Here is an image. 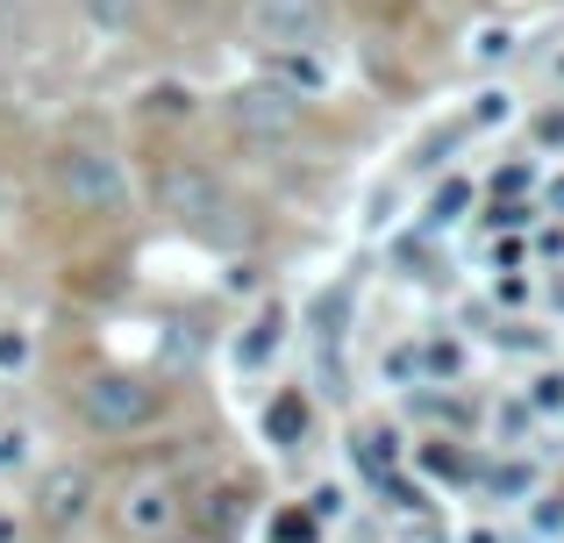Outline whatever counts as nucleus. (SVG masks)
<instances>
[{
  "label": "nucleus",
  "instance_id": "20",
  "mask_svg": "<svg viewBox=\"0 0 564 543\" xmlns=\"http://www.w3.org/2000/svg\"><path fill=\"white\" fill-rule=\"evenodd\" d=\"M536 530H564V501L557 508H536Z\"/></svg>",
  "mask_w": 564,
  "mask_h": 543
},
{
  "label": "nucleus",
  "instance_id": "14",
  "mask_svg": "<svg viewBox=\"0 0 564 543\" xmlns=\"http://www.w3.org/2000/svg\"><path fill=\"white\" fill-rule=\"evenodd\" d=\"M529 487H536V473H529L522 458H514V465H500V473H494V493H529Z\"/></svg>",
  "mask_w": 564,
  "mask_h": 543
},
{
  "label": "nucleus",
  "instance_id": "17",
  "mask_svg": "<svg viewBox=\"0 0 564 543\" xmlns=\"http://www.w3.org/2000/svg\"><path fill=\"white\" fill-rule=\"evenodd\" d=\"M422 465H429V473H465V458H457V450H422Z\"/></svg>",
  "mask_w": 564,
  "mask_h": 543
},
{
  "label": "nucleus",
  "instance_id": "11",
  "mask_svg": "<svg viewBox=\"0 0 564 543\" xmlns=\"http://www.w3.org/2000/svg\"><path fill=\"white\" fill-rule=\"evenodd\" d=\"M79 8H86V14H94V22H100V29H122V22H129V14H137V8H143V0H79Z\"/></svg>",
  "mask_w": 564,
  "mask_h": 543
},
{
  "label": "nucleus",
  "instance_id": "5",
  "mask_svg": "<svg viewBox=\"0 0 564 543\" xmlns=\"http://www.w3.org/2000/svg\"><path fill=\"white\" fill-rule=\"evenodd\" d=\"M250 29L272 51H315L329 29V0H250Z\"/></svg>",
  "mask_w": 564,
  "mask_h": 543
},
{
  "label": "nucleus",
  "instance_id": "2",
  "mask_svg": "<svg viewBox=\"0 0 564 543\" xmlns=\"http://www.w3.org/2000/svg\"><path fill=\"white\" fill-rule=\"evenodd\" d=\"M57 186H65V200L79 215H94V222H122L129 215V172L108 143H72V151L57 158Z\"/></svg>",
  "mask_w": 564,
  "mask_h": 543
},
{
  "label": "nucleus",
  "instance_id": "10",
  "mask_svg": "<svg viewBox=\"0 0 564 543\" xmlns=\"http://www.w3.org/2000/svg\"><path fill=\"white\" fill-rule=\"evenodd\" d=\"M264 543H322V530H315V515H307V508H279L272 530H264Z\"/></svg>",
  "mask_w": 564,
  "mask_h": 543
},
{
  "label": "nucleus",
  "instance_id": "18",
  "mask_svg": "<svg viewBox=\"0 0 564 543\" xmlns=\"http://www.w3.org/2000/svg\"><path fill=\"white\" fill-rule=\"evenodd\" d=\"M536 408H564V379H536Z\"/></svg>",
  "mask_w": 564,
  "mask_h": 543
},
{
  "label": "nucleus",
  "instance_id": "6",
  "mask_svg": "<svg viewBox=\"0 0 564 543\" xmlns=\"http://www.w3.org/2000/svg\"><path fill=\"white\" fill-rule=\"evenodd\" d=\"M86 508H94V473L86 465H51L43 473V522L51 530H79Z\"/></svg>",
  "mask_w": 564,
  "mask_h": 543
},
{
  "label": "nucleus",
  "instance_id": "12",
  "mask_svg": "<svg viewBox=\"0 0 564 543\" xmlns=\"http://www.w3.org/2000/svg\"><path fill=\"white\" fill-rule=\"evenodd\" d=\"M465 200H471V186H465V180H451L436 200H429V215H436V222H457V208H465Z\"/></svg>",
  "mask_w": 564,
  "mask_h": 543
},
{
  "label": "nucleus",
  "instance_id": "4",
  "mask_svg": "<svg viewBox=\"0 0 564 543\" xmlns=\"http://www.w3.org/2000/svg\"><path fill=\"white\" fill-rule=\"evenodd\" d=\"M221 108H229L236 137H250V143H279V137L301 129V94H293L286 79H250V86H236Z\"/></svg>",
  "mask_w": 564,
  "mask_h": 543
},
{
  "label": "nucleus",
  "instance_id": "3",
  "mask_svg": "<svg viewBox=\"0 0 564 543\" xmlns=\"http://www.w3.org/2000/svg\"><path fill=\"white\" fill-rule=\"evenodd\" d=\"M79 415L94 422V430H108V436H129V430H143V422L158 415V387L137 379V372H94L79 387Z\"/></svg>",
  "mask_w": 564,
  "mask_h": 543
},
{
  "label": "nucleus",
  "instance_id": "7",
  "mask_svg": "<svg viewBox=\"0 0 564 543\" xmlns=\"http://www.w3.org/2000/svg\"><path fill=\"white\" fill-rule=\"evenodd\" d=\"M122 522L137 536H172V530H180V493H172L165 479H143V487H129Z\"/></svg>",
  "mask_w": 564,
  "mask_h": 543
},
{
  "label": "nucleus",
  "instance_id": "13",
  "mask_svg": "<svg viewBox=\"0 0 564 543\" xmlns=\"http://www.w3.org/2000/svg\"><path fill=\"white\" fill-rule=\"evenodd\" d=\"M365 465L386 479V465H393V430H365Z\"/></svg>",
  "mask_w": 564,
  "mask_h": 543
},
{
  "label": "nucleus",
  "instance_id": "19",
  "mask_svg": "<svg viewBox=\"0 0 564 543\" xmlns=\"http://www.w3.org/2000/svg\"><path fill=\"white\" fill-rule=\"evenodd\" d=\"M22 350H29L22 336H0V365H22Z\"/></svg>",
  "mask_w": 564,
  "mask_h": 543
},
{
  "label": "nucleus",
  "instance_id": "21",
  "mask_svg": "<svg viewBox=\"0 0 564 543\" xmlns=\"http://www.w3.org/2000/svg\"><path fill=\"white\" fill-rule=\"evenodd\" d=\"M180 543H207V536H180Z\"/></svg>",
  "mask_w": 564,
  "mask_h": 543
},
{
  "label": "nucleus",
  "instance_id": "1",
  "mask_svg": "<svg viewBox=\"0 0 564 543\" xmlns=\"http://www.w3.org/2000/svg\"><path fill=\"white\" fill-rule=\"evenodd\" d=\"M165 208H172V222L186 229V237H200V243H243V200L229 194V186L215 180V172H165Z\"/></svg>",
  "mask_w": 564,
  "mask_h": 543
},
{
  "label": "nucleus",
  "instance_id": "9",
  "mask_svg": "<svg viewBox=\"0 0 564 543\" xmlns=\"http://www.w3.org/2000/svg\"><path fill=\"white\" fill-rule=\"evenodd\" d=\"M279 344H286V315H279V307H264V315L250 322V336L236 344V365H243V372H258V365L272 358Z\"/></svg>",
  "mask_w": 564,
  "mask_h": 543
},
{
  "label": "nucleus",
  "instance_id": "15",
  "mask_svg": "<svg viewBox=\"0 0 564 543\" xmlns=\"http://www.w3.org/2000/svg\"><path fill=\"white\" fill-rule=\"evenodd\" d=\"M22 458H29V430H0V473H14Z\"/></svg>",
  "mask_w": 564,
  "mask_h": 543
},
{
  "label": "nucleus",
  "instance_id": "16",
  "mask_svg": "<svg viewBox=\"0 0 564 543\" xmlns=\"http://www.w3.org/2000/svg\"><path fill=\"white\" fill-rule=\"evenodd\" d=\"M336 508H344V493H336V487H315V493H307V515H315V522H322V515L336 522Z\"/></svg>",
  "mask_w": 564,
  "mask_h": 543
},
{
  "label": "nucleus",
  "instance_id": "8",
  "mask_svg": "<svg viewBox=\"0 0 564 543\" xmlns=\"http://www.w3.org/2000/svg\"><path fill=\"white\" fill-rule=\"evenodd\" d=\"M264 436H272L279 450H301V436H307V401H301V393H272V408H264Z\"/></svg>",
  "mask_w": 564,
  "mask_h": 543
}]
</instances>
